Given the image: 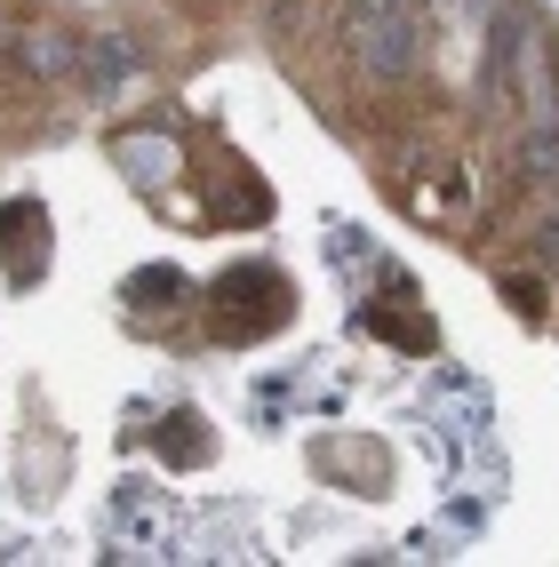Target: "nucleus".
I'll return each instance as SVG.
<instances>
[{"label": "nucleus", "instance_id": "f03ea898", "mask_svg": "<svg viewBox=\"0 0 559 567\" xmlns=\"http://www.w3.org/2000/svg\"><path fill=\"white\" fill-rule=\"evenodd\" d=\"M0 41H9V9H0Z\"/></svg>", "mask_w": 559, "mask_h": 567}, {"label": "nucleus", "instance_id": "f257e3e1", "mask_svg": "<svg viewBox=\"0 0 559 567\" xmlns=\"http://www.w3.org/2000/svg\"><path fill=\"white\" fill-rule=\"evenodd\" d=\"M344 56L368 89H400L424 56V24L416 0H352L344 9Z\"/></svg>", "mask_w": 559, "mask_h": 567}]
</instances>
